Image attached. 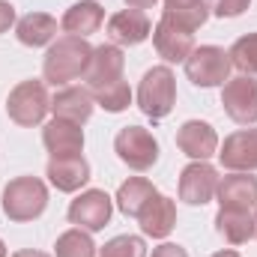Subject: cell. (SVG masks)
Masks as SVG:
<instances>
[{
  "label": "cell",
  "mask_w": 257,
  "mask_h": 257,
  "mask_svg": "<svg viewBox=\"0 0 257 257\" xmlns=\"http://www.w3.org/2000/svg\"><path fill=\"white\" fill-rule=\"evenodd\" d=\"M248 3L251 0H212V12L218 18H236L248 9Z\"/></svg>",
  "instance_id": "29"
},
{
  "label": "cell",
  "mask_w": 257,
  "mask_h": 257,
  "mask_svg": "<svg viewBox=\"0 0 257 257\" xmlns=\"http://www.w3.org/2000/svg\"><path fill=\"white\" fill-rule=\"evenodd\" d=\"M12 257H48L45 251H33V248H24V251H15Z\"/></svg>",
  "instance_id": "33"
},
{
  "label": "cell",
  "mask_w": 257,
  "mask_h": 257,
  "mask_svg": "<svg viewBox=\"0 0 257 257\" xmlns=\"http://www.w3.org/2000/svg\"><path fill=\"white\" fill-rule=\"evenodd\" d=\"M48 206V189L36 177H18L3 189V212L9 221H33Z\"/></svg>",
  "instance_id": "2"
},
{
  "label": "cell",
  "mask_w": 257,
  "mask_h": 257,
  "mask_svg": "<svg viewBox=\"0 0 257 257\" xmlns=\"http://www.w3.org/2000/svg\"><path fill=\"white\" fill-rule=\"evenodd\" d=\"M114 150L120 156V162H126L132 171H150L159 159V144L156 138L141 126H126L117 132L114 138Z\"/></svg>",
  "instance_id": "6"
},
{
  "label": "cell",
  "mask_w": 257,
  "mask_h": 257,
  "mask_svg": "<svg viewBox=\"0 0 257 257\" xmlns=\"http://www.w3.org/2000/svg\"><path fill=\"white\" fill-rule=\"evenodd\" d=\"M150 18L138 9H123L108 18V36L114 45H141L150 36Z\"/></svg>",
  "instance_id": "16"
},
{
  "label": "cell",
  "mask_w": 257,
  "mask_h": 257,
  "mask_svg": "<svg viewBox=\"0 0 257 257\" xmlns=\"http://www.w3.org/2000/svg\"><path fill=\"white\" fill-rule=\"evenodd\" d=\"M138 221H141V230H144L147 236L165 239V236L174 230V224H177V206H174L171 197L159 194V197H153L150 206L138 215Z\"/></svg>",
  "instance_id": "19"
},
{
  "label": "cell",
  "mask_w": 257,
  "mask_h": 257,
  "mask_svg": "<svg viewBox=\"0 0 257 257\" xmlns=\"http://www.w3.org/2000/svg\"><path fill=\"white\" fill-rule=\"evenodd\" d=\"M99 257H147V245L141 236H114L111 242H105V248Z\"/></svg>",
  "instance_id": "28"
},
{
  "label": "cell",
  "mask_w": 257,
  "mask_h": 257,
  "mask_svg": "<svg viewBox=\"0 0 257 257\" xmlns=\"http://www.w3.org/2000/svg\"><path fill=\"white\" fill-rule=\"evenodd\" d=\"M111 197L99 189H90L84 192L81 197L72 200L69 206V221L84 227V230H102L108 221H111Z\"/></svg>",
  "instance_id": "10"
},
{
  "label": "cell",
  "mask_w": 257,
  "mask_h": 257,
  "mask_svg": "<svg viewBox=\"0 0 257 257\" xmlns=\"http://www.w3.org/2000/svg\"><path fill=\"white\" fill-rule=\"evenodd\" d=\"M51 111V99H48V90L42 81H21L9 99H6V114L12 123L18 126H36L45 120V114Z\"/></svg>",
  "instance_id": "4"
},
{
  "label": "cell",
  "mask_w": 257,
  "mask_h": 257,
  "mask_svg": "<svg viewBox=\"0 0 257 257\" xmlns=\"http://www.w3.org/2000/svg\"><path fill=\"white\" fill-rule=\"evenodd\" d=\"M48 180L57 192H78L87 180H90V165L84 156H72V159H51L48 162Z\"/></svg>",
  "instance_id": "18"
},
{
  "label": "cell",
  "mask_w": 257,
  "mask_h": 257,
  "mask_svg": "<svg viewBox=\"0 0 257 257\" xmlns=\"http://www.w3.org/2000/svg\"><path fill=\"white\" fill-rule=\"evenodd\" d=\"M12 21H15V9H12V3L0 0V33H6V30L12 27Z\"/></svg>",
  "instance_id": "30"
},
{
  "label": "cell",
  "mask_w": 257,
  "mask_h": 257,
  "mask_svg": "<svg viewBox=\"0 0 257 257\" xmlns=\"http://www.w3.org/2000/svg\"><path fill=\"white\" fill-rule=\"evenodd\" d=\"M218 159L227 171H257V128H242L224 138Z\"/></svg>",
  "instance_id": "11"
},
{
  "label": "cell",
  "mask_w": 257,
  "mask_h": 257,
  "mask_svg": "<svg viewBox=\"0 0 257 257\" xmlns=\"http://www.w3.org/2000/svg\"><path fill=\"white\" fill-rule=\"evenodd\" d=\"M0 257H6V245H3V239H0Z\"/></svg>",
  "instance_id": "35"
},
{
  "label": "cell",
  "mask_w": 257,
  "mask_h": 257,
  "mask_svg": "<svg viewBox=\"0 0 257 257\" xmlns=\"http://www.w3.org/2000/svg\"><path fill=\"white\" fill-rule=\"evenodd\" d=\"M153 197H159V192H156V186H153L150 180H144V177H132V180H126V183L120 186V192H117V206H120L123 215L138 218V215L150 206Z\"/></svg>",
  "instance_id": "21"
},
{
  "label": "cell",
  "mask_w": 257,
  "mask_h": 257,
  "mask_svg": "<svg viewBox=\"0 0 257 257\" xmlns=\"http://www.w3.org/2000/svg\"><path fill=\"white\" fill-rule=\"evenodd\" d=\"M126 6L141 12V9H153V6H156V0H126Z\"/></svg>",
  "instance_id": "32"
},
{
  "label": "cell",
  "mask_w": 257,
  "mask_h": 257,
  "mask_svg": "<svg viewBox=\"0 0 257 257\" xmlns=\"http://www.w3.org/2000/svg\"><path fill=\"white\" fill-rule=\"evenodd\" d=\"M254 236H257V215H254Z\"/></svg>",
  "instance_id": "36"
},
{
  "label": "cell",
  "mask_w": 257,
  "mask_h": 257,
  "mask_svg": "<svg viewBox=\"0 0 257 257\" xmlns=\"http://www.w3.org/2000/svg\"><path fill=\"white\" fill-rule=\"evenodd\" d=\"M227 54H230V63L236 69H242L245 75H257V33L236 39Z\"/></svg>",
  "instance_id": "26"
},
{
  "label": "cell",
  "mask_w": 257,
  "mask_h": 257,
  "mask_svg": "<svg viewBox=\"0 0 257 257\" xmlns=\"http://www.w3.org/2000/svg\"><path fill=\"white\" fill-rule=\"evenodd\" d=\"M90 54H93V48L81 36H63V39H57L48 48L45 63H42L45 81L54 84V87L75 81L78 75H84V69L90 63Z\"/></svg>",
  "instance_id": "1"
},
{
  "label": "cell",
  "mask_w": 257,
  "mask_h": 257,
  "mask_svg": "<svg viewBox=\"0 0 257 257\" xmlns=\"http://www.w3.org/2000/svg\"><path fill=\"white\" fill-rule=\"evenodd\" d=\"M215 230L224 236L230 245H242L254 236V215L242 209H218L215 215Z\"/></svg>",
  "instance_id": "23"
},
{
  "label": "cell",
  "mask_w": 257,
  "mask_h": 257,
  "mask_svg": "<svg viewBox=\"0 0 257 257\" xmlns=\"http://www.w3.org/2000/svg\"><path fill=\"white\" fill-rule=\"evenodd\" d=\"M123 66H126V57L117 45H99L93 48L90 54V63L84 69V81L90 87V93H99L117 81H123Z\"/></svg>",
  "instance_id": "8"
},
{
  "label": "cell",
  "mask_w": 257,
  "mask_h": 257,
  "mask_svg": "<svg viewBox=\"0 0 257 257\" xmlns=\"http://www.w3.org/2000/svg\"><path fill=\"white\" fill-rule=\"evenodd\" d=\"M15 36H18V42L27 45V48L48 45V42L57 36V21H54L51 15H45V12H30V15H24V18L18 21Z\"/></svg>",
  "instance_id": "22"
},
{
  "label": "cell",
  "mask_w": 257,
  "mask_h": 257,
  "mask_svg": "<svg viewBox=\"0 0 257 257\" xmlns=\"http://www.w3.org/2000/svg\"><path fill=\"white\" fill-rule=\"evenodd\" d=\"M93 99H96L105 111L120 114V111H126L128 105H132V90H128L126 81H117V84H111V87H105V90L93 93Z\"/></svg>",
  "instance_id": "27"
},
{
  "label": "cell",
  "mask_w": 257,
  "mask_h": 257,
  "mask_svg": "<svg viewBox=\"0 0 257 257\" xmlns=\"http://www.w3.org/2000/svg\"><path fill=\"white\" fill-rule=\"evenodd\" d=\"M218 189V171L206 162H194L183 171L180 177V197L192 206H203L212 200V194Z\"/></svg>",
  "instance_id": "12"
},
{
  "label": "cell",
  "mask_w": 257,
  "mask_h": 257,
  "mask_svg": "<svg viewBox=\"0 0 257 257\" xmlns=\"http://www.w3.org/2000/svg\"><path fill=\"white\" fill-rule=\"evenodd\" d=\"M102 18H105V9L93 0H81L75 6H69L63 15V30L69 36H90L102 27Z\"/></svg>",
  "instance_id": "20"
},
{
  "label": "cell",
  "mask_w": 257,
  "mask_h": 257,
  "mask_svg": "<svg viewBox=\"0 0 257 257\" xmlns=\"http://www.w3.org/2000/svg\"><path fill=\"white\" fill-rule=\"evenodd\" d=\"M42 144L51 153V159H72V156H81V150H84V132L78 123L54 117L42 128Z\"/></svg>",
  "instance_id": "13"
},
{
  "label": "cell",
  "mask_w": 257,
  "mask_h": 257,
  "mask_svg": "<svg viewBox=\"0 0 257 257\" xmlns=\"http://www.w3.org/2000/svg\"><path fill=\"white\" fill-rule=\"evenodd\" d=\"M165 15L194 33L209 18V6L206 0H165Z\"/></svg>",
  "instance_id": "24"
},
{
  "label": "cell",
  "mask_w": 257,
  "mask_h": 257,
  "mask_svg": "<svg viewBox=\"0 0 257 257\" xmlns=\"http://www.w3.org/2000/svg\"><path fill=\"white\" fill-rule=\"evenodd\" d=\"M221 105L233 123H239V126L257 123V81L251 75L227 78L224 90H221Z\"/></svg>",
  "instance_id": "7"
},
{
  "label": "cell",
  "mask_w": 257,
  "mask_h": 257,
  "mask_svg": "<svg viewBox=\"0 0 257 257\" xmlns=\"http://www.w3.org/2000/svg\"><path fill=\"white\" fill-rule=\"evenodd\" d=\"M153 257H189V251L180 248V245H174V242H165V245L153 248Z\"/></svg>",
  "instance_id": "31"
},
{
  "label": "cell",
  "mask_w": 257,
  "mask_h": 257,
  "mask_svg": "<svg viewBox=\"0 0 257 257\" xmlns=\"http://www.w3.org/2000/svg\"><path fill=\"white\" fill-rule=\"evenodd\" d=\"M212 257H239V254H236V251H215Z\"/></svg>",
  "instance_id": "34"
},
{
  "label": "cell",
  "mask_w": 257,
  "mask_h": 257,
  "mask_svg": "<svg viewBox=\"0 0 257 257\" xmlns=\"http://www.w3.org/2000/svg\"><path fill=\"white\" fill-rule=\"evenodd\" d=\"M177 147L189 159H194V162H206L218 150V135H215V128L209 126V123H203V120H189L177 132Z\"/></svg>",
  "instance_id": "14"
},
{
  "label": "cell",
  "mask_w": 257,
  "mask_h": 257,
  "mask_svg": "<svg viewBox=\"0 0 257 257\" xmlns=\"http://www.w3.org/2000/svg\"><path fill=\"white\" fill-rule=\"evenodd\" d=\"M215 194H218L221 209H242V212H251L257 206V180L248 177V174H242V171H236V174L218 180Z\"/></svg>",
  "instance_id": "15"
},
{
  "label": "cell",
  "mask_w": 257,
  "mask_h": 257,
  "mask_svg": "<svg viewBox=\"0 0 257 257\" xmlns=\"http://www.w3.org/2000/svg\"><path fill=\"white\" fill-rule=\"evenodd\" d=\"M177 102V78L168 66H153L138 87V108L150 120H165Z\"/></svg>",
  "instance_id": "3"
},
{
  "label": "cell",
  "mask_w": 257,
  "mask_h": 257,
  "mask_svg": "<svg viewBox=\"0 0 257 257\" xmlns=\"http://www.w3.org/2000/svg\"><path fill=\"white\" fill-rule=\"evenodd\" d=\"M153 42L159 57H165L168 63H186V57L194 51V33L186 30L183 24L171 21L168 15H162V21L153 30Z\"/></svg>",
  "instance_id": "9"
},
{
  "label": "cell",
  "mask_w": 257,
  "mask_h": 257,
  "mask_svg": "<svg viewBox=\"0 0 257 257\" xmlns=\"http://www.w3.org/2000/svg\"><path fill=\"white\" fill-rule=\"evenodd\" d=\"M54 254L57 257H96V245H93L90 233L75 227V230H66L63 236H57Z\"/></svg>",
  "instance_id": "25"
},
{
  "label": "cell",
  "mask_w": 257,
  "mask_h": 257,
  "mask_svg": "<svg viewBox=\"0 0 257 257\" xmlns=\"http://www.w3.org/2000/svg\"><path fill=\"white\" fill-rule=\"evenodd\" d=\"M51 111L57 120H69V123H87L93 114V93L84 87H63L54 99H51Z\"/></svg>",
  "instance_id": "17"
},
{
  "label": "cell",
  "mask_w": 257,
  "mask_h": 257,
  "mask_svg": "<svg viewBox=\"0 0 257 257\" xmlns=\"http://www.w3.org/2000/svg\"><path fill=\"white\" fill-rule=\"evenodd\" d=\"M230 54L218 45H200L186 57V75L194 87H218L230 75Z\"/></svg>",
  "instance_id": "5"
}]
</instances>
